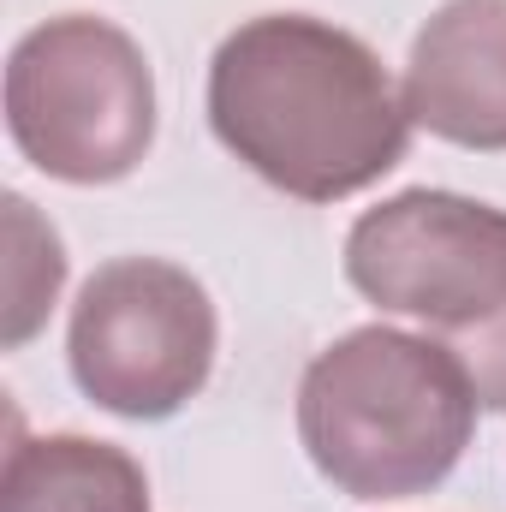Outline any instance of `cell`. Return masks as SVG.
<instances>
[{
    "instance_id": "cell-1",
    "label": "cell",
    "mask_w": 506,
    "mask_h": 512,
    "mask_svg": "<svg viewBox=\"0 0 506 512\" xmlns=\"http://www.w3.org/2000/svg\"><path fill=\"white\" fill-rule=\"evenodd\" d=\"M209 126L262 185L340 203L405 161L411 114L381 54L310 12L245 18L209 60Z\"/></svg>"
},
{
    "instance_id": "cell-2",
    "label": "cell",
    "mask_w": 506,
    "mask_h": 512,
    "mask_svg": "<svg viewBox=\"0 0 506 512\" xmlns=\"http://www.w3.org/2000/svg\"><path fill=\"white\" fill-rule=\"evenodd\" d=\"M477 382L429 334L352 328L298 382V441L352 501H411L453 477L477 435Z\"/></svg>"
},
{
    "instance_id": "cell-3",
    "label": "cell",
    "mask_w": 506,
    "mask_h": 512,
    "mask_svg": "<svg viewBox=\"0 0 506 512\" xmlns=\"http://www.w3.org/2000/svg\"><path fill=\"white\" fill-rule=\"evenodd\" d=\"M346 280L387 316H411L506 411V209L459 191H399L346 233Z\"/></svg>"
},
{
    "instance_id": "cell-4",
    "label": "cell",
    "mask_w": 506,
    "mask_h": 512,
    "mask_svg": "<svg viewBox=\"0 0 506 512\" xmlns=\"http://www.w3.org/2000/svg\"><path fill=\"white\" fill-rule=\"evenodd\" d=\"M6 131L66 185H114L155 143V72L114 18L60 12L6 60Z\"/></svg>"
},
{
    "instance_id": "cell-5",
    "label": "cell",
    "mask_w": 506,
    "mask_h": 512,
    "mask_svg": "<svg viewBox=\"0 0 506 512\" xmlns=\"http://www.w3.org/2000/svg\"><path fill=\"white\" fill-rule=\"evenodd\" d=\"M221 322L203 280L161 256L102 262L72 304V382L102 411L161 423L191 405L215 370Z\"/></svg>"
},
{
    "instance_id": "cell-6",
    "label": "cell",
    "mask_w": 506,
    "mask_h": 512,
    "mask_svg": "<svg viewBox=\"0 0 506 512\" xmlns=\"http://www.w3.org/2000/svg\"><path fill=\"white\" fill-rule=\"evenodd\" d=\"M405 114L441 143L506 149V0H447L411 42Z\"/></svg>"
},
{
    "instance_id": "cell-7",
    "label": "cell",
    "mask_w": 506,
    "mask_h": 512,
    "mask_svg": "<svg viewBox=\"0 0 506 512\" xmlns=\"http://www.w3.org/2000/svg\"><path fill=\"white\" fill-rule=\"evenodd\" d=\"M0 512H149V477L114 441L18 435L0 471Z\"/></svg>"
},
{
    "instance_id": "cell-8",
    "label": "cell",
    "mask_w": 506,
    "mask_h": 512,
    "mask_svg": "<svg viewBox=\"0 0 506 512\" xmlns=\"http://www.w3.org/2000/svg\"><path fill=\"white\" fill-rule=\"evenodd\" d=\"M66 286V245L30 209V197H6V304H0V346L18 352L54 310Z\"/></svg>"
}]
</instances>
